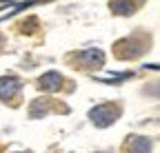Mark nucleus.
<instances>
[{"instance_id": "nucleus-1", "label": "nucleus", "mask_w": 160, "mask_h": 153, "mask_svg": "<svg viewBox=\"0 0 160 153\" xmlns=\"http://www.w3.org/2000/svg\"><path fill=\"white\" fill-rule=\"evenodd\" d=\"M89 118H91V122H93L96 127L105 129V127H109V124L116 122L118 109H116L113 104H100V107H96V109L89 111Z\"/></svg>"}, {"instance_id": "nucleus-2", "label": "nucleus", "mask_w": 160, "mask_h": 153, "mask_svg": "<svg viewBox=\"0 0 160 153\" xmlns=\"http://www.w3.org/2000/svg\"><path fill=\"white\" fill-rule=\"evenodd\" d=\"M78 60L85 67H102L105 65V53L100 49H87L82 53H78Z\"/></svg>"}, {"instance_id": "nucleus-3", "label": "nucleus", "mask_w": 160, "mask_h": 153, "mask_svg": "<svg viewBox=\"0 0 160 153\" xmlns=\"http://www.w3.org/2000/svg\"><path fill=\"white\" fill-rule=\"evenodd\" d=\"M18 89H20V80L18 78H0V98L2 100H11L13 95L18 93Z\"/></svg>"}, {"instance_id": "nucleus-4", "label": "nucleus", "mask_w": 160, "mask_h": 153, "mask_svg": "<svg viewBox=\"0 0 160 153\" xmlns=\"http://www.w3.org/2000/svg\"><path fill=\"white\" fill-rule=\"evenodd\" d=\"M60 84H62V75L56 73V71H49L40 78V87L47 89V91H56V89H60Z\"/></svg>"}, {"instance_id": "nucleus-5", "label": "nucleus", "mask_w": 160, "mask_h": 153, "mask_svg": "<svg viewBox=\"0 0 160 153\" xmlns=\"http://www.w3.org/2000/svg\"><path fill=\"white\" fill-rule=\"evenodd\" d=\"M129 149H131L133 153H149V149H151V142H149L147 138H142V136H136V138H131V142H129Z\"/></svg>"}, {"instance_id": "nucleus-6", "label": "nucleus", "mask_w": 160, "mask_h": 153, "mask_svg": "<svg viewBox=\"0 0 160 153\" xmlns=\"http://www.w3.org/2000/svg\"><path fill=\"white\" fill-rule=\"evenodd\" d=\"M111 9H113L116 13L127 16V13L133 11V5H131V0H111Z\"/></svg>"}]
</instances>
